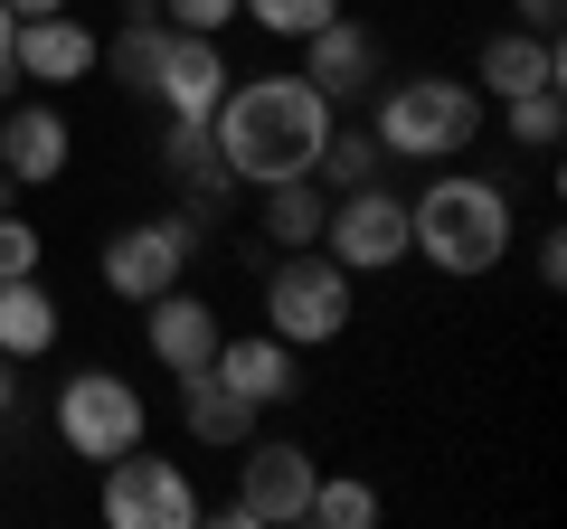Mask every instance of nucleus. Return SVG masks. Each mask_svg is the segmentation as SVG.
I'll list each match as a JSON object with an SVG mask.
<instances>
[{"label": "nucleus", "mask_w": 567, "mask_h": 529, "mask_svg": "<svg viewBox=\"0 0 567 529\" xmlns=\"http://www.w3.org/2000/svg\"><path fill=\"white\" fill-rule=\"evenodd\" d=\"M10 58H20V85H48V95H58V85H85L104 66V39L76 10H48V20H20V48H10Z\"/></svg>", "instance_id": "obj_16"}, {"label": "nucleus", "mask_w": 567, "mask_h": 529, "mask_svg": "<svg viewBox=\"0 0 567 529\" xmlns=\"http://www.w3.org/2000/svg\"><path fill=\"white\" fill-rule=\"evenodd\" d=\"M58 331H66V303L39 284V274H10V284H0V350H10L20 369L48 360V350H58Z\"/></svg>", "instance_id": "obj_19"}, {"label": "nucleus", "mask_w": 567, "mask_h": 529, "mask_svg": "<svg viewBox=\"0 0 567 529\" xmlns=\"http://www.w3.org/2000/svg\"><path fill=\"white\" fill-rule=\"evenodd\" d=\"M502 123H511V143H520V152H539V162H548L558 133H567V104H558V85H539V95H511Z\"/></svg>", "instance_id": "obj_24"}, {"label": "nucleus", "mask_w": 567, "mask_h": 529, "mask_svg": "<svg viewBox=\"0 0 567 529\" xmlns=\"http://www.w3.org/2000/svg\"><path fill=\"white\" fill-rule=\"evenodd\" d=\"M379 170H388L379 133H369L360 114H341V123H331V143H322V162H312V180H322V189H360V180H379Z\"/></svg>", "instance_id": "obj_22"}, {"label": "nucleus", "mask_w": 567, "mask_h": 529, "mask_svg": "<svg viewBox=\"0 0 567 529\" xmlns=\"http://www.w3.org/2000/svg\"><path fill=\"white\" fill-rule=\"evenodd\" d=\"M66 162H76V123L58 114V95H29V104L0 114V170L20 189H58Z\"/></svg>", "instance_id": "obj_12"}, {"label": "nucleus", "mask_w": 567, "mask_h": 529, "mask_svg": "<svg viewBox=\"0 0 567 529\" xmlns=\"http://www.w3.org/2000/svg\"><path fill=\"white\" fill-rule=\"evenodd\" d=\"M406 256L445 284H483L511 256V189L492 170H425V189L406 199Z\"/></svg>", "instance_id": "obj_2"}, {"label": "nucleus", "mask_w": 567, "mask_h": 529, "mask_svg": "<svg viewBox=\"0 0 567 529\" xmlns=\"http://www.w3.org/2000/svg\"><path fill=\"white\" fill-rule=\"evenodd\" d=\"M162 48H171V20H162V10H123V29L104 39V76L133 85V95H152V76H162Z\"/></svg>", "instance_id": "obj_21"}, {"label": "nucleus", "mask_w": 567, "mask_h": 529, "mask_svg": "<svg viewBox=\"0 0 567 529\" xmlns=\"http://www.w3.org/2000/svg\"><path fill=\"white\" fill-rule=\"evenodd\" d=\"M0 208H20V180H10V170H0Z\"/></svg>", "instance_id": "obj_33"}, {"label": "nucleus", "mask_w": 567, "mask_h": 529, "mask_svg": "<svg viewBox=\"0 0 567 529\" xmlns=\"http://www.w3.org/2000/svg\"><path fill=\"white\" fill-rule=\"evenodd\" d=\"M227 85H237L227 48H218V39H189V29H171V48H162V76H152V104H162V123H208Z\"/></svg>", "instance_id": "obj_13"}, {"label": "nucleus", "mask_w": 567, "mask_h": 529, "mask_svg": "<svg viewBox=\"0 0 567 529\" xmlns=\"http://www.w3.org/2000/svg\"><path fill=\"white\" fill-rule=\"evenodd\" d=\"M483 85L473 76H445V66H425V76H398L369 95V133H379L388 162H464L473 143H483Z\"/></svg>", "instance_id": "obj_3"}, {"label": "nucleus", "mask_w": 567, "mask_h": 529, "mask_svg": "<svg viewBox=\"0 0 567 529\" xmlns=\"http://www.w3.org/2000/svg\"><path fill=\"white\" fill-rule=\"evenodd\" d=\"M162 20L189 29V39H227L237 29V0H162Z\"/></svg>", "instance_id": "obj_27"}, {"label": "nucleus", "mask_w": 567, "mask_h": 529, "mask_svg": "<svg viewBox=\"0 0 567 529\" xmlns=\"http://www.w3.org/2000/svg\"><path fill=\"white\" fill-rule=\"evenodd\" d=\"M473 85H483V104H511V95H539V85H567V58H558V39L511 20L473 48Z\"/></svg>", "instance_id": "obj_15"}, {"label": "nucleus", "mask_w": 567, "mask_h": 529, "mask_svg": "<svg viewBox=\"0 0 567 529\" xmlns=\"http://www.w3.org/2000/svg\"><path fill=\"white\" fill-rule=\"evenodd\" d=\"M208 369H218V378L237 387L256 416H275V407H293V397H303V350L275 341V331H218Z\"/></svg>", "instance_id": "obj_11"}, {"label": "nucleus", "mask_w": 567, "mask_h": 529, "mask_svg": "<svg viewBox=\"0 0 567 529\" xmlns=\"http://www.w3.org/2000/svg\"><path fill=\"white\" fill-rule=\"evenodd\" d=\"M199 246H208V218H189V208H162V218H123L114 237L95 246V284L114 293V303H152V293L189 284Z\"/></svg>", "instance_id": "obj_5"}, {"label": "nucleus", "mask_w": 567, "mask_h": 529, "mask_svg": "<svg viewBox=\"0 0 567 529\" xmlns=\"http://www.w3.org/2000/svg\"><path fill=\"white\" fill-rule=\"evenodd\" d=\"M331 104L303 85V66L293 76H237L218 95V114H208V133H218V162L237 170L246 189H275V180H303L312 162H322V143H331Z\"/></svg>", "instance_id": "obj_1"}, {"label": "nucleus", "mask_w": 567, "mask_h": 529, "mask_svg": "<svg viewBox=\"0 0 567 529\" xmlns=\"http://www.w3.org/2000/svg\"><path fill=\"white\" fill-rule=\"evenodd\" d=\"M20 407V360H10V350H0V416Z\"/></svg>", "instance_id": "obj_31"}, {"label": "nucleus", "mask_w": 567, "mask_h": 529, "mask_svg": "<svg viewBox=\"0 0 567 529\" xmlns=\"http://www.w3.org/2000/svg\"><path fill=\"white\" fill-rule=\"evenodd\" d=\"M162 170L181 180V208H189V218H208V227L246 199V180L218 162V133H208V123H162Z\"/></svg>", "instance_id": "obj_14"}, {"label": "nucleus", "mask_w": 567, "mask_h": 529, "mask_svg": "<svg viewBox=\"0 0 567 529\" xmlns=\"http://www.w3.org/2000/svg\"><path fill=\"white\" fill-rule=\"evenodd\" d=\"M303 520L312 529H369V520H379V483H360V473H312Z\"/></svg>", "instance_id": "obj_23"}, {"label": "nucleus", "mask_w": 567, "mask_h": 529, "mask_svg": "<svg viewBox=\"0 0 567 529\" xmlns=\"http://www.w3.org/2000/svg\"><path fill=\"white\" fill-rule=\"evenodd\" d=\"M218 312H208V293H189V284H171V293H152L142 303V341H152V360L171 369V378H189V369H208V350H218Z\"/></svg>", "instance_id": "obj_17"}, {"label": "nucleus", "mask_w": 567, "mask_h": 529, "mask_svg": "<svg viewBox=\"0 0 567 529\" xmlns=\"http://www.w3.org/2000/svg\"><path fill=\"white\" fill-rule=\"evenodd\" d=\"M142 435H152V407H142V387L123 378V369H76V378L58 387V445L76 454V464H114Z\"/></svg>", "instance_id": "obj_7"}, {"label": "nucleus", "mask_w": 567, "mask_h": 529, "mask_svg": "<svg viewBox=\"0 0 567 529\" xmlns=\"http://www.w3.org/2000/svg\"><path fill=\"white\" fill-rule=\"evenodd\" d=\"M10 10H20V20H48V10H76V0H10Z\"/></svg>", "instance_id": "obj_32"}, {"label": "nucleus", "mask_w": 567, "mask_h": 529, "mask_svg": "<svg viewBox=\"0 0 567 529\" xmlns=\"http://www.w3.org/2000/svg\"><path fill=\"white\" fill-rule=\"evenodd\" d=\"M293 48H303V85L331 104V114H360V104L379 95V76H388L379 39H369L360 20H341V10H331V20L312 29V39H293Z\"/></svg>", "instance_id": "obj_10"}, {"label": "nucleus", "mask_w": 567, "mask_h": 529, "mask_svg": "<svg viewBox=\"0 0 567 529\" xmlns=\"http://www.w3.org/2000/svg\"><path fill=\"white\" fill-rule=\"evenodd\" d=\"M511 20H520V29H539V39H558V20H567V0H511Z\"/></svg>", "instance_id": "obj_28"}, {"label": "nucleus", "mask_w": 567, "mask_h": 529, "mask_svg": "<svg viewBox=\"0 0 567 529\" xmlns=\"http://www.w3.org/2000/svg\"><path fill=\"white\" fill-rule=\"evenodd\" d=\"M322 208H331V189L312 180H275V189H256V237L275 246V256H293V246H322Z\"/></svg>", "instance_id": "obj_20"}, {"label": "nucleus", "mask_w": 567, "mask_h": 529, "mask_svg": "<svg viewBox=\"0 0 567 529\" xmlns=\"http://www.w3.org/2000/svg\"><path fill=\"white\" fill-rule=\"evenodd\" d=\"M10 48H20V10H10V0H0V95H10V85H20V58H10Z\"/></svg>", "instance_id": "obj_29"}, {"label": "nucleus", "mask_w": 567, "mask_h": 529, "mask_svg": "<svg viewBox=\"0 0 567 529\" xmlns=\"http://www.w3.org/2000/svg\"><path fill=\"white\" fill-rule=\"evenodd\" d=\"M341 0H237V20H256L265 39H312Z\"/></svg>", "instance_id": "obj_25"}, {"label": "nucleus", "mask_w": 567, "mask_h": 529, "mask_svg": "<svg viewBox=\"0 0 567 529\" xmlns=\"http://www.w3.org/2000/svg\"><path fill=\"white\" fill-rule=\"evenodd\" d=\"M39 264H48V237L20 208H0V284H10V274H39Z\"/></svg>", "instance_id": "obj_26"}, {"label": "nucleus", "mask_w": 567, "mask_h": 529, "mask_svg": "<svg viewBox=\"0 0 567 529\" xmlns=\"http://www.w3.org/2000/svg\"><path fill=\"white\" fill-rule=\"evenodd\" d=\"M104 491H95V520L104 529H199L208 520V491L189 483L181 454H162L152 435H142L133 454H114V464H95Z\"/></svg>", "instance_id": "obj_6"}, {"label": "nucleus", "mask_w": 567, "mask_h": 529, "mask_svg": "<svg viewBox=\"0 0 567 529\" xmlns=\"http://www.w3.org/2000/svg\"><path fill=\"white\" fill-rule=\"evenodd\" d=\"M312 473H322V464H312L293 435H246V445H237V491H227L218 520L227 529H293L303 501H312Z\"/></svg>", "instance_id": "obj_8"}, {"label": "nucleus", "mask_w": 567, "mask_h": 529, "mask_svg": "<svg viewBox=\"0 0 567 529\" xmlns=\"http://www.w3.org/2000/svg\"><path fill=\"white\" fill-rule=\"evenodd\" d=\"M181 435H189V445L237 454L246 435H256V407H246L237 387L218 378V369H189V378H181Z\"/></svg>", "instance_id": "obj_18"}, {"label": "nucleus", "mask_w": 567, "mask_h": 529, "mask_svg": "<svg viewBox=\"0 0 567 529\" xmlns=\"http://www.w3.org/2000/svg\"><path fill=\"white\" fill-rule=\"evenodd\" d=\"M322 256L331 264H350V274H398L406 264V199L388 180H360V189H331V208H322Z\"/></svg>", "instance_id": "obj_9"}, {"label": "nucleus", "mask_w": 567, "mask_h": 529, "mask_svg": "<svg viewBox=\"0 0 567 529\" xmlns=\"http://www.w3.org/2000/svg\"><path fill=\"white\" fill-rule=\"evenodd\" d=\"M350 312H360V274L350 264H331L322 246H293V256L265 264V331L293 350H331L350 331Z\"/></svg>", "instance_id": "obj_4"}, {"label": "nucleus", "mask_w": 567, "mask_h": 529, "mask_svg": "<svg viewBox=\"0 0 567 529\" xmlns=\"http://www.w3.org/2000/svg\"><path fill=\"white\" fill-rule=\"evenodd\" d=\"M558 274H567V246H558V227H548V237H539V284L558 293Z\"/></svg>", "instance_id": "obj_30"}]
</instances>
